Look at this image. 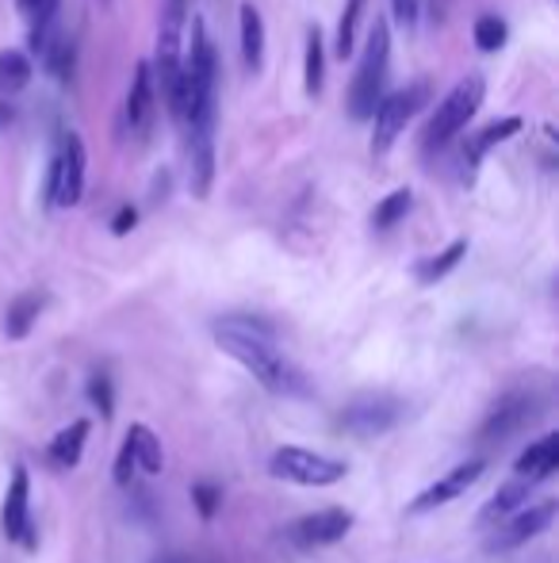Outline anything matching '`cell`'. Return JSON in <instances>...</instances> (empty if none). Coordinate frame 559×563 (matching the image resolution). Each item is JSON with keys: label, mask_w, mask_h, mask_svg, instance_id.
I'll return each instance as SVG.
<instances>
[{"label": "cell", "mask_w": 559, "mask_h": 563, "mask_svg": "<svg viewBox=\"0 0 559 563\" xmlns=\"http://www.w3.org/2000/svg\"><path fill=\"white\" fill-rule=\"evenodd\" d=\"M215 345L223 349L226 356H234L269 395L291 399V395L311 391L303 372L277 349L269 322L249 319V314H231V319L215 322Z\"/></svg>", "instance_id": "1"}, {"label": "cell", "mask_w": 559, "mask_h": 563, "mask_svg": "<svg viewBox=\"0 0 559 563\" xmlns=\"http://www.w3.org/2000/svg\"><path fill=\"white\" fill-rule=\"evenodd\" d=\"M388 69H391V27L383 15H376L372 31H368L365 54H360V66L353 74V89H349V115L357 123H372L376 108L383 100V85H388Z\"/></svg>", "instance_id": "2"}, {"label": "cell", "mask_w": 559, "mask_h": 563, "mask_svg": "<svg viewBox=\"0 0 559 563\" xmlns=\"http://www.w3.org/2000/svg\"><path fill=\"white\" fill-rule=\"evenodd\" d=\"M483 97H487V81H483V77H479V74L463 77V81L456 85V89L448 92L445 100H440V108L433 112L429 126H425V134H422L425 154H437V150H445L448 142H452L456 134H460L463 126L471 123V115L479 112Z\"/></svg>", "instance_id": "3"}, {"label": "cell", "mask_w": 559, "mask_h": 563, "mask_svg": "<svg viewBox=\"0 0 559 563\" xmlns=\"http://www.w3.org/2000/svg\"><path fill=\"white\" fill-rule=\"evenodd\" d=\"M85 142L77 131H66L54 146L51 169H46L43 200L46 208H77L85 196Z\"/></svg>", "instance_id": "4"}, {"label": "cell", "mask_w": 559, "mask_h": 563, "mask_svg": "<svg viewBox=\"0 0 559 563\" xmlns=\"http://www.w3.org/2000/svg\"><path fill=\"white\" fill-rule=\"evenodd\" d=\"M269 475L283 483H299V487H334V483H342L349 475V467L334 456H322V452L283 445L272 452Z\"/></svg>", "instance_id": "5"}, {"label": "cell", "mask_w": 559, "mask_h": 563, "mask_svg": "<svg viewBox=\"0 0 559 563\" xmlns=\"http://www.w3.org/2000/svg\"><path fill=\"white\" fill-rule=\"evenodd\" d=\"M425 100H429V85L425 81H414V85H406V89L380 100V108H376V115H372V154L376 157L391 154L395 139L406 131V123L422 112Z\"/></svg>", "instance_id": "6"}, {"label": "cell", "mask_w": 559, "mask_h": 563, "mask_svg": "<svg viewBox=\"0 0 559 563\" xmlns=\"http://www.w3.org/2000/svg\"><path fill=\"white\" fill-rule=\"evenodd\" d=\"M399 418H403V402L388 391H360L357 399H349V407L342 410L337 426L345 433L360 441H372V438H383L388 430H395Z\"/></svg>", "instance_id": "7"}, {"label": "cell", "mask_w": 559, "mask_h": 563, "mask_svg": "<svg viewBox=\"0 0 559 563\" xmlns=\"http://www.w3.org/2000/svg\"><path fill=\"white\" fill-rule=\"evenodd\" d=\"M0 533L8 537L20 549L35 552L38 549V533H35V518H31V475L23 464L12 467V479L4 490V506H0Z\"/></svg>", "instance_id": "8"}, {"label": "cell", "mask_w": 559, "mask_h": 563, "mask_svg": "<svg viewBox=\"0 0 559 563\" xmlns=\"http://www.w3.org/2000/svg\"><path fill=\"white\" fill-rule=\"evenodd\" d=\"M556 510L559 506L548 498V503H537V506H525V510H517L514 518H506L499 529H491V537H487L483 549L491 552H514L522 549V544H529L533 537H540L545 529H552L556 521Z\"/></svg>", "instance_id": "9"}, {"label": "cell", "mask_w": 559, "mask_h": 563, "mask_svg": "<svg viewBox=\"0 0 559 563\" xmlns=\"http://www.w3.org/2000/svg\"><path fill=\"white\" fill-rule=\"evenodd\" d=\"M540 415L537 399L529 391H506L499 402L491 407V415L479 426V441H506L514 433H522L525 426H533Z\"/></svg>", "instance_id": "10"}, {"label": "cell", "mask_w": 559, "mask_h": 563, "mask_svg": "<svg viewBox=\"0 0 559 563\" xmlns=\"http://www.w3.org/2000/svg\"><path fill=\"white\" fill-rule=\"evenodd\" d=\"M353 529V514L342 510V506H329V510L306 514V518L291 521L288 526V541L295 549H326V544L345 541Z\"/></svg>", "instance_id": "11"}, {"label": "cell", "mask_w": 559, "mask_h": 563, "mask_svg": "<svg viewBox=\"0 0 559 563\" xmlns=\"http://www.w3.org/2000/svg\"><path fill=\"white\" fill-rule=\"evenodd\" d=\"M483 467H487L483 460H463V464H456L452 472H445L437 483H429V487L406 506V514H429V510H437V506L456 503L460 495H468V487H476Z\"/></svg>", "instance_id": "12"}, {"label": "cell", "mask_w": 559, "mask_h": 563, "mask_svg": "<svg viewBox=\"0 0 559 563\" xmlns=\"http://www.w3.org/2000/svg\"><path fill=\"white\" fill-rule=\"evenodd\" d=\"M157 112V85H154V66L138 62L135 74H131V89H127V104H123V119L135 134H146L154 126Z\"/></svg>", "instance_id": "13"}, {"label": "cell", "mask_w": 559, "mask_h": 563, "mask_svg": "<svg viewBox=\"0 0 559 563\" xmlns=\"http://www.w3.org/2000/svg\"><path fill=\"white\" fill-rule=\"evenodd\" d=\"M514 472H517V479L533 483V487L552 479L559 472V433H545L540 441H533V445L517 456Z\"/></svg>", "instance_id": "14"}, {"label": "cell", "mask_w": 559, "mask_h": 563, "mask_svg": "<svg viewBox=\"0 0 559 563\" xmlns=\"http://www.w3.org/2000/svg\"><path fill=\"white\" fill-rule=\"evenodd\" d=\"M522 119L517 115H506V119H499V123H491V126H483V131L476 134V139L463 146V180L471 185V173L479 169V162H483L487 154H491L494 146H502L506 139H514V134H522Z\"/></svg>", "instance_id": "15"}, {"label": "cell", "mask_w": 559, "mask_h": 563, "mask_svg": "<svg viewBox=\"0 0 559 563\" xmlns=\"http://www.w3.org/2000/svg\"><path fill=\"white\" fill-rule=\"evenodd\" d=\"M238 38H242V66L246 74H261L265 66V20L257 4H242L238 8Z\"/></svg>", "instance_id": "16"}, {"label": "cell", "mask_w": 559, "mask_h": 563, "mask_svg": "<svg viewBox=\"0 0 559 563\" xmlns=\"http://www.w3.org/2000/svg\"><path fill=\"white\" fill-rule=\"evenodd\" d=\"M188 162H192V192L203 200L215 180V131H188Z\"/></svg>", "instance_id": "17"}, {"label": "cell", "mask_w": 559, "mask_h": 563, "mask_svg": "<svg viewBox=\"0 0 559 563\" xmlns=\"http://www.w3.org/2000/svg\"><path fill=\"white\" fill-rule=\"evenodd\" d=\"M529 490H533V483H525V479H514V483H506V487H499V495L479 510V529H499L506 518H514L517 510H525Z\"/></svg>", "instance_id": "18"}, {"label": "cell", "mask_w": 559, "mask_h": 563, "mask_svg": "<svg viewBox=\"0 0 559 563\" xmlns=\"http://www.w3.org/2000/svg\"><path fill=\"white\" fill-rule=\"evenodd\" d=\"M92 426L85 422V418H77V422H69L66 430L54 433L51 449H46V456H51L54 467H62V472H74L77 464H81V452H85V441H89Z\"/></svg>", "instance_id": "19"}, {"label": "cell", "mask_w": 559, "mask_h": 563, "mask_svg": "<svg viewBox=\"0 0 559 563\" xmlns=\"http://www.w3.org/2000/svg\"><path fill=\"white\" fill-rule=\"evenodd\" d=\"M43 311H46L43 291H23V296H15L12 303H8V314H4V334L12 341H23Z\"/></svg>", "instance_id": "20"}, {"label": "cell", "mask_w": 559, "mask_h": 563, "mask_svg": "<svg viewBox=\"0 0 559 563\" xmlns=\"http://www.w3.org/2000/svg\"><path fill=\"white\" fill-rule=\"evenodd\" d=\"M58 12H62V0H38L35 8H31V35H27V46L31 54H38L43 58L46 46L58 38Z\"/></svg>", "instance_id": "21"}, {"label": "cell", "mask_w": 559, "mask_h": 563, "mask_svg": "<svg viewBox=\"0 0 559 563\" xmlns=\"http://www.w3.org/2000/svg\"><path fill=\"white\" fill-rule=\"evenodd\" d=\"M127 445L135 452V467H142L146 475H161L165 472V452H161V441L157 433L149 430L146 422H135L127 430Z\"/></svg>", "instance_id": "22"}, {"label": "cell", "mask_w": 559, "mask_h": 563, "mask_svg": "<svg viewBox=\"0 0 559 563\" xmlns=\"http://www.w3.org/2000/svg\"><path fill=\"white\" fill-rule=\"evenodd\" d=\"M322 85H326V43H322V31H306V54H303V92L306 97H322Z\"/></svg>", "instance_id": "23"}, {"label": "cell", "mask_w": 559, "mask_h": 563, "mask_svg": "<svg viewBox=\"0 0 559 563\" xmlns=\"http://www.w3.org/2000/svg\"><path fill=\"white\" fill-rule=\"evenodd\" d=\"M463 253H468V238H456L452 245H445V250L437 253V257H425L418 261V268H414V276H418V284H437V280H445L448 273H452L456 265L463 261Z\"/></svg>", "instance_id": "24"}, {"label": "cell", "mask_w": 559, "mask_h": 563, "mask_svg": "<svg viewBox=\"0 0 559 563\" xmlns=\"http://www.w3.org/2000/svg\"><path fill=\"white\" fill-rule=\"evenodd\" d=\"M46 62V74L54 77L58 85H74V74H77V43L74 38H54L43 54Z\"/></svg>", "instance_id": "25"}, {"label": "cell", "mask_w": 559, "mask_h": 563, "mask_svg": "<svg viewBox=\"0 0 559 563\" xmlns=\"http://www.w3.org/2000/svg\"><path fill=\"white\" fill-rule=\"evenodd\" d=\"M411 208H414V192H411V188H395V192L383 196V200L376 203L372 227L376 230H395L406 216H411Z\"/></svg>", "instance_id": "26"}, {"label": "cell", "mask_w": 559, "mask_h": 563, "mask_svg": "<svg viewBox=\"0 0 559 563\" xmlns=\"http://www.w3.org/2000/svg\"><path fill=\"white\" fill-rule=\"evenodd\" d=\"M31 85V58L20 51H0V92H20Z\"/></svg>", "instance_id": "27"}, {"label": "cell", "mask_w": 559, "mask_h": 563, "mask_svg": "<svg viewBox=\"0 0 559 563\" xmlns=\"http://www.w3.org/2000/svg\"><path fill=\"white\" fill-rule=\"evenodd\" d=\"M506 38H510V31H506V20H502V15H479L476 20V46L479 51H487V54L502 51Z\"/></svg>", "instance_id": "28"}, {"label": "cell", "mask_w": 559, "mask_h": 563, "mask_svg": "<svg viewBox=\"0 0 559 563\" xmlns=\"http://www.w3.org/2000/svg\"><path fill=\"white\" fill-rule=\"evenodd\" d=\"M360 12H365V0H349L345 4V12H342V20H337V58H353V38H357V20H360Z\"/></svg>", "instance_id": "29"}, {"label": "cell", "mask_w": 559, "mask_h": 563, "mask_svg": "<svg viewBox=\"0 0 559 563\" xmlns=\"http://www.w3.org/2000/svg\"><path fill=\"white\" fill-rule=\"evenodd\" d=\"M89 402L100 410V418H112L115 415V395H112V376L108 372H97V376L89 379Z\"/></svg>", "instance_id": "30"}, {"label": "cell", "mask_w": 559, "mask_h": 563, "mask_svg": "<svg viewBox=\"0 0 559 563\" xmlns=\"http://www.w3.org/2000/svg\"><path fill=\"white\" fill-rule=\"evenodd\" d=\"M192 503H195V510H200V518L211 521L219 514V506H223V490H219L215 483H195Z\"/></svg>", "instance_id": "31"}, {"label": "cell", "mask_w": 559, "mask_h": 563, "mask_svg": "<svg viewBox=\"0 0 559 563\" xmlns=\"http://www.w3.org/2000/svg\"><path fill=\"white\" fill-rule=\"evenodd\" d=\"M131 479H135V452H131V445L123 441L120 456H115V483H120V487H131Z\"/></svg>", "instance_id": "32"}, {"label": "cell", "mask_w": 559, "mask_h": 563, "mask_svg": "<svg viewBox=\"0 0 559 563\" xmlns=\"http://www.w3.org/2000/svg\"><path fill=\"white\" fill-rule=\"evenodd\" d=\"M391 8H395V20L403 23V27H414L422 12V0H391Z\"/></svg>", "instance_id": "33"}, {"label": "cell", "mask_w": 559, "mask_h": 563, "mask_svg": "<svg viewBox=\"0 0 559 563\" xmlns=\"http://www.w3.org/2000/svg\"><path fill=\"white\" fill-rule=\"evenodd\" d=\"M135 227H138V211L131 208V203H127V208L115 211V219H112V234H127V230H135Z\"/></svg>", "instance_id": "34"}, {"label": "cell", "mask_w": 559, "mask_h": 563, "mask_svg": "<svg viewBox=\"0 0 559 563\" xmlns=\"http://www.w3.org/2000/svg\"><path fill=\"white\" fill-rule=\"evenodd\" d=\"M12 108H8V104H0V126H8V123H12Z\"/></svg>", "instance_id": "35"}, {"label": "cell", "mask_w": 559, "mask_h": 563, "mask_svg": "<svg viewBox=\"0 0 559 563\" xmlns=\"http://www.w3.org/2000/svg\"><path fill=\"white\" fill-rule=\"evenodd\" d=\"M15 4H20V8H23V12H31V8H35V4H38V0H15Z\"/></svg>", "instance_id": "36"}, {"label": "cell", "mask_w": 559, "mask_h": 563, "mask_svg": "<svg viewBox=\"0 0 559 563\" xmlns=\"http://www.w3.org/2000/svg\"><path fill=\"white\" fill-rule=\"evenodd\" d=\"M154 563H177V560H169V556H165V560H154Z\"/></svg>", "instance_id": "37"}]
</instances>
